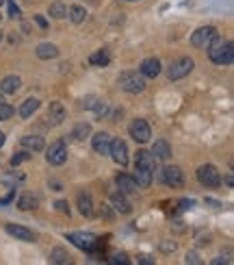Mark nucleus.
Wrapping results in <instances>:
<instances>
[{"mask_svg": "<svg viewBox=\"0 0 234 265\" xmlns=\"http://www.w3.org/2000/svg\"><path fill=\"white\" fill-rule=\"evenodd\" d=\"M206 50H208L210 61L217 63V65H230L232 59H234V46H232V42H226V39H221L219 35L206 46Z\"/></svg>", "mask_w": 234, "mask_h": 265, "instance_id": "f257e3e1", "label": "nucleus"}, {"mask_svg": "<svg viewBox=\"0 0 234 265\" xmlns=\"http://www.w3.org/2000/svg\"><path fill=\"white\" fill-rule=\"evenodd\" d=\"M117 83H120V87L124 91H128V94H141V91L146 89V81H143V76L136 74V72H122Z\"/></svg>", "mask_w": 234, "mask_h": 265, "instance_id": "f03ea898", "label": "nucleus"}, {"mask_svg": "<svg viewBox=\"0 0 234 265\" xmlns=\"http://www.w3.org/2000/svg\"><path fill=\"white\" fill-rule=\"evenodd\" d=\"M195 68V61L191 57H180L172 61V65L167 68V78L169 81H178V78H184L191 74V70Z\"/></svg>", "mask_w": 234, "mask_h": 265, "instance_id": "7ed1b4c3", "label": "nucleus"}, {"mask_svg": "<svg viewBox=\"0 0 234 265\" xmlns=\"http://www.w3.org/2000/svg\"><path fill=\"white\" fill-rule=\"evenodd\" d=\"M46 161L50 165H63L68 161V146H65L63 139H56L46 148Z\"/></svg>", "mask_w": 234, "mask_h": 265, "instance_id": "20e7f679", "label": "nucleus"}, {"mask_svg": "<svg viewBox=\"0 0 234 265\" xmlns=\"http://www.w3.org/2000/svg\"><path fill=\"white\" fill-rule=\"evenodd\" d=\"M198 181L204 185V187H219L221 185V174H219V170L214 168V165L210 163H206V165H202V168L198 170Z\"/></svg>", "mask_w": 234, "mask_h": 265, "instance_id": "39448f33", "label": "nucleus"}, {"mask_svg": "<svg viewBox=\"0 0 234 265\" xmlns=\"http://www.w3.org/2000/svg\"><path fill=\"white\" fill-rule=\"evenodd\" d=\"M160 178H162V183L174 189H180L182 185H184V172H182L178 165H167V168H162Z\"/></svg>", "mask_w": 234, "mask_h": 265, "instance_id": "423d86ee", "label": "nucleus"}, {"mask_svg": "<svg viewBox=\"0 0 234 265\" xmlns=\"http://www.w3.org/2000/svg\"><path fill=\"white\" fill-rule=\"evenodd\" d=\"M65 237H68V241H72L76 248L84 250V252H94V248L98 243V237L91 235V233H70Z\"/></svg>", "mask_w": 234, "mask_h": 265, "instance_id": "0eeeda50", "label": "nucleus"}, {"mask_svg": "<svg viewBox=\"0 0 234 265\" xmlns=\"http://www.w3.org/2000/svg\"><path fill=\"white\" fill-rule=\"evenodd\" d=\"M214 37H217V29H214V26H200L191 35V44L195 48H206Z\"/></svg>", "mask_w": 234, "mask_h": 265, "instance_id": "6e6552de", "label": "nucleus"}, {"mask_svg": "<svg viewBox=\"0 0 234 265\" xmlns=\"http://www.w3.org/2000/svg\"><path fill=\"white\" fill-rule=\"evenodd\" d=\"M130 137L139 144H148L150 137H152V128H150V124L146 120H134L130 124Z\"/></svg>", "mask_w": 234, "mask_h": 265, "instance_id": "1a4fd4ad", "label": "nucleus"}, {"mask_svg": "<svg viewBox=\"0 0 234 265\" xmlns=\"http://www.w3.org/2000/svg\"><path fill=\"white\" fill-rule=\"evenodd\" d=\"M108 155L113 157V161L117 163V165H126L128 163V146H126V142L124 139H113L110 142V148H108Z\"/></svg>", "mask_w": 234, "mask_h": 265, "instance_id": "9d476101", "label": "nucleus"}, {"mask_svg": "<svg viewBox=\"0 0 234 265\" xmlns=\"http://www.w3.org/2000/svg\"><path fill=\"white\" fill-rule=\"evenodd\" d=\"M160 70H162V65H160V61L156 57L143 59L141 65H139V74L146 76V78H156V76L160 74Z\"/></svg>", "mask_w": 234, "mask_h": 265, "instance_id": "9b49d317", "label": "nucleus"}, {"mask_svg": "<svg viewBox=\"0 0 234 265\" xmlns=\"http://www.w3.org/2000/svg\"><path fill=\"white\" fill-rule=\"evenodd\" d=\"M110 142H113V137H110L106 130H100V132H96V135L91 137V146H94V150L98 152V155H108Z\"/></svg>", "mask_w": 234, "mask_h": 265, "instance_id": "f8f14e48", "label": "nucleus"}, {"mask_svg": "<svg viewBox=\"0 0 234 265\" xmlns=\"http://www.w3.org/2000/svg\"><path fill=\"white\" fill-rule=\"evenodd\" d=\"M4 230L9 233L11 237H16V239H20V241H35L37 239V235L32 233V230H28V228H24V226H18V224H6L4 226Z\"/></svg>", "mask_w": 234, "mask_h": 265, "instance_id": "ddd939ff", "label": "nucleus"}, {"mask_svg": "<svg viewBox=\"0 0 234 265\" xmlns=\"http://www.w3.org/2000/svg\"><path fill=\"white\" fill-rule=\"evenodd\" d=\"M68 117V111H65V107L61 102H50L48 107V122L52 124V126H58V124H63V120Z\"/></svg>", "mask_w": 234, "mask_h": 265, "instance_id": "4468645a", "label": "nucleus"}, {"mask_svg": "<svg viewBox=\"0 0 234 265\" xmlns=\"http://www.w3.org/2000/svg\"><path fill=\"white\" fill-rule=\"evenodd\" d=\"M110 204H113V209L117 211V213H130V211H132V204H130L126 194H122L120 189L110 194Z\"/></svg>", "mask_w": 234, "mask_h": 265, "instance_id": "2eb2a0df", "label": "nucleus"}, {"mask_svg": "<svg viewBox=\"0 0 234 265\" xmlns=\"http://www.w3.org/2000/svg\"><path fill=\"white\" fill-rule=\"evenodd\" d=\"M76 204H78V211L84 215V217H91L94 215V200H91V194L89 191H78L76 196Z\"/></svg>", "mask_w": 234, "mask_h": 265, "instance_id": "dca6fc26", "label": "nucleus"}, {"mask_svg": "<svg viewBox=\"0 0 234 265\" xmlns=\"http://www.w3.org/2000/svg\"><path fill=\"white\" fill-rule=\"evenodd\" d=\"M152 157L156 161H169V159H172V146H169L165 139H156L152 146Z\"/></svg>", "mask_w": 234, "mask_h": 265, "instance_id": "f3484780", "label": "nucleus"}, {"mask_svg": "<svg viewBox=\"0 0 234 265\" xmlns=\"http://www.w3.org/2000/svg\"><path fill=\"white\" fill-rule=\"evenodd\" d=\"M115 183H117V189H120L122 194H126V196L136 194V189H139V187H136V183H134V178L128 176V174H117Z\"/></svg>", "mask_w": 234, "mask_h": 265, "instance_id": "a211bd4d", "label": "nucleus"}, {"mask_svg": "<svg viewBox=\"0 0 234 265\" xmlns=\"http://www.w3.org/2000/svg\"><path fill=\"white\" fill-rule=\"evenodd\" d=\"M134 183H136V187L139 189H146L152 185V170H148V168H141V165H134Z\"/></svg>", "mask_w": 234, "mask_h": 265, "instance_id": "6ab92c4d", "label": "nucleus"}, {"mask_svg": "<svg viewBox=\"0 0 234 265\" xmlns=\"http://www.w3.org/2000/svg\"><path fill=\"white\" fill-rule=\"evenodd\" d=\"M20 87H22V78L16 74H9L0 81V91H2V94H16Z\"/></svg>", "mask_w": 234, "mask_h": 265, "instance_id": "aec40b11", "label": "nucleus"}, {"mask_svg": "<svg viewBox=\"0 0 234 265\" xmlns=\"http://www.w3.org/2000/svg\"><path fill=\"white\" fill-rule=\"evenodd\" d=\"M20 144H22L26 150H30V152H39V150L46 148L44 139L39 137V135H24L22 139H20Z\"/></svg>", "mask_w": 234, "mask_h": 265, "instance_id": "412c9836", "label": "nucleus"}, {"mask_svg": "<svg viewBox=\"0 0 234 265\" xmlns=\"http://www.w3.org/2000/svg\"><path fill=\"white\" fill-rule=\"evenodd\" d=\"M35 52H37L39 59H44V61H50V59H56L58 57V48H56L54 44H48V42L39 44Z\"/></svg>", "mask_w": 234, "mask_h": 265, "instance_id": "4be33fe9", "label": "nucleus"}, {"mask_svg": "<svg viewBox=\"0 0 234 265\" xmlns=\"http://www.w3.org/2000/svg\"><path fill=\"white\" fill-rule=\"evenodd\" d=\"M39 109V100L37 98H26V100L22 102V107H20V117H24V120H28V117L35 113V111Z\"/></svg>", "mask_w": 234, "mask_h": 265, "instance_id": "5701e85b", "label": "nucleus"}, {"mask_svg": "<svg viewBox=\"0 0 234 265\" xmlns=\"http://www.w3.org/2000/svg\"><path fill=\"white\" fill-rule=\"evenodd\" d=\"M134 165H141V168H148V170H152V172H154L156 159L152 157V152H148V150H139V152H136V161H134Z\"/></svg>", "mask_w": 234, "mask_h": 265, "instance_id": "b1692460", "label": "nucleus"}, {"mask_svg": "<svg viewBox=\"0 0 234 265\" xmlns=\"http://www.w3.org/2000/svg\"><path fill=\"white\" fill-rule=\"evenodd\" d=\"M37 196H32V194H22L20 196V200H18V209H22V211H32V209H37Z\"/></svg>", "mask_w": 234, "mask_h": 265, "instance_id": "393cba45", "label": "nucleus"}, {"mask_svg": "<svg viewBox=\"0 0 234 265\" xmlns=\"http://www.w3.org/2000/svg\"><path fill=\"white\" fill-rule=\"evenodd\" d=\"M70 259H72V256H70V252L65 248H54L50 252V256H48L50 263H70Z\"/></svg>", "mask_w": 234, "mask_h": 265, "instance_id": "a878e982", "label": "nucleus"}, {"mask_svg": "<svg viewBox=\"0 0 234 265\" xmlns=\"http://www.w3.org/2000/svg\"><path fill=\"white\" fill-rule=\"evenodd\" d=\"M68 13H70V20L74 24H80V22H84V18H87V11L82 9L80 5H74V7H70L68 9Z\"/></svg>", "mask_w": 234, "mask_h": 265, "instance_id": "bb28decb", "label": "nucleus"}, {"mask_svg": "<svg viewBox=\"0 0 234 265\" xmlns=\"http://www.w3.org/2000/svg\"><path fill=\"white\" fill-rule=\"evenodd\" d=\"M50 16L54 18V20H63V18H68V7H65L61 0H56V3H52L50 5Z\"/></svg>", "mask_w": 234, "mask_h": 265, "instance_id": "cd10ccee", "label": "nucleus"}, {"mask_svg": "<svg viewBox=\"0 0 234 265\" xmlns=\"http://www.w3.org/2000/svg\"><path fill=\"white\" fill-rule=\"evenodd\" d=\"M89 132H91V126L87 122H80V124H76L74 130H72V137L78 139V142H82V139H87L89 137Z\"/></svg>", "mask_w": 234, "mask_h": 265, "instance_id": "c85d7f7f", "label": "nucleus"}, {"mask_svg": "<svg viewBox=\"0 0 234 265\" xmlns=\"http://www.w3.org/2000/svg\"><path fill=\"white\" fill-rule=\"evenodd\" d=\"M108 61H110V57H108V52H106V50L94 52V55L89 57V63H91V65H100V68H104V65H108Z\"/></svg>", "mask_w": 234, "mask_h": 265, "instance_id": "c756f323", "label": "nucleus"}, {"mask_svg": "<svg viewBox=\"0 0 234 265\" xmlns=\"http://www.w3.org/2000/svg\"><path fill=\"white\" fill-rule=\"evenodd\" d=\"M30 159V150H24V152H18V155H13L11 157V165L16 168V165H20V163H24V161H28Z\"/></svg>", "mask_w": 234, "mask_h": 265, "instance_id": "7c9ffc66", "label": "nucleus"}, {"mask_svg": "<svg viewBox=\"0 0 234 265\" xmlns=\"http://www.w3.org/2000/svg\"><path fill=\"white\" fill-rule=\"evenodd\" d=\"M94 111H96V115H98V117H104V115L108 113V102L98 100V102L94 104Z\"/></svg>", "mask_w": 234, "mask_h": 265, "instance_id": "2f4dec72", "label": "nucleus"}, {"mask_svg": "<svg viewBox=\"0 0 234 265\" xmlns=\"http://www.w3.org/2000/svg\"><path fill=\"white\" fill-rule=\"evenodd\" d=\"M22 181H24V174H6V176L2 178L4 185H13V187H16L18 183H22Z\"/></svg>", "mask_w": 234, "mask_h": 265, "instance_id": "473e14b6", "label": "nucleus"}, {"mask_svg": "<svg viewBox=\"0 0 234 265\" xmlns=\"http://www.w3.org/2000/svg\"><path fill=\"white\" fill-rule=\"evenodd\" d=\"M11 115H13V107H11V104L0 102V120H9Z\"/></svg>", "mask_w": 234, "mask_h": 265, "instance_id": "72a5a7b5", "label": "nucleus"}, {"mask_svg": "<svg viewBox=\"0 0 234 265\" xmlns=\"http://www.w3.org/2000/svg\"><path fill=\"white\" fill-rule=\"evenodd\" d=\"M110 263H122V265H128L130 263V259H128V254L126 252H117V254H113V259H110Z\"/></svg>", "mask_w": 234, "mask_h": 265, "instance_id": "f704fd0d", "label": "nucleus"}, {"mask_svg": "<svg viewBox=\"0 0 234 265\" xmlns=\"http://www.w3.org/2000/svg\"><path fill=\"white\" fill-rule=\"evenodd\" d=\"M6 5H9V18H20V7L13 0H9Z\"/></svg>", "mask_w": 234, "mask_h": 265, "instance_id": "c9c22d12", "label": "nucleus"}, {"mask_svg": "<svg viewBox=\"0 0 234 265\" xmlns=\"http://www.w3.org/2000/svg\"><path fill=\"white\" fill-rule=\"evenodd\" d=\"M98 213H100V217H106V220H110V217H113V211H110L108 204H102Z\"/></svg>", "mask_w": 234, "mask_h": 265, "instance_id": "e433bc0d", "label": "nucleus"}, {"mask_svg": "<svg viewBox=\"0 0 234 265\" xmlns=\"http://www.w3.org/2000/svg\"><path fill=\"white\" fill-rule=\"evenodd\" d=\"M184 261H186V263H193V265H200V263H202V261H200V254H198V252H186Z\"/></svg>", "mask_w": 234, "mask_h": 265, "instance_id": "4c0bfd02", "label": "nucleus"}, {"mask_svg": "<svg viewBox=\"0 0 234 265\" xmlns=\"http://www.w3.org/2000/svg\"><path fill=\"white\" fill-rule=\"evenodd\" d=\"M94 104H96V96L82 98V109H94Z\"/></svg>", "mask_w": 234, "mask_h": 265, "instance_id": "58836bf2", "label": "nucleus"}, {"mask_svg": "<svg viewBox=\"0 0 234 265\" xmlns=\"http://www.w3.org/2000/svg\"><path fill=\"white\" fill-rule=\"evenodd\" d=\"M13 198H16V187H11V191H9V194H6L4 198H0V204H9Z\"/></svg>", "mask_w": 234, "mask_h": 265, "instance_id": "ea45409f", "label": "nucleus"}, {"mask_svg": "<svg viewBox=\"0 0 234 265\" xmlns=\"http://www.w3.org/2000/svg\"><path fill=\"white\" fill-rule=\"evenodd\" d=\"M160 250H162V252H174V250H176V243H172V241H162V243H160Z\"/></svg>", "mask_w": 234, "mask_h": 265, "instance_id": "a19ab883", "label": "nucleus"}, {"mask_svg": "<svg viewBox=\"0 0 234 265\" xmlns=\"http://www.w3.org/2000/svg\"><path fill=\"white\" fill-rule=\"evenodd\" d=\"M56 209L61 211V213H68L70 215V207H68V202H65V200H58L56 202Z\"/></svg>", "mask_w": 234, "mask_h": 265, "instance_id": "79ce46f5", "label": "nucleus"}, {"mask_svg": "<svg viewBox=\"0 0 234 265\" xmlns=\"http://www.w3.org/2000/svg\"><path fill=\"white\" fill-rule=\"evenodd\" d=\"M136 261H139V263H143V265H152V263H154V259H152V256H148V254H141Z\"/></svg>", "mask_w": 234, "mask_h": 265, "instance_id": "37998d69", "label": "nucleus"}, {"mask_svg": "<svg viewBox=\"0 0 234 265\" xmlns=\"http://www.w3.org/2000/svg\"><path fill=\"white\" fill-rule=\"evenodd\" d=\"M35 22L42 26V29H48V22H46V18L44 16H35Z\"/></svg>", "mask_w": 234, "mask_h": 265, "instance_id": "c03bdc74", "label": "nucleus"}, {"mask_svg": "<svg viewBox=\"0 0 234 265\" xmlns=\"http://www.w3.org/2000/svg\"><path fill=\"white\" fill-rule=\"evenodd\" d=\"M193 207V200H180V209H191Z\"/></svg>", "mask_w": 234, "mask_h": 265, "instance_id": "a18cd8bd", "label": "nucleus"}, {"mask_svg": "<svg viewBox=\"0 0 234 265\" xmlns=\"http://www.w3.org/2000/svg\"><path fill=\"white\" fill-rule=\"evenodd\" d=\"M221 263H230V259H224V256H217V259H212V265H221Z\"/></svg>", "mask_w": 234, "mask_h": 265, "instance_id": "49530a36", "label": "nucleus"}, {"mask_svg": "<svg viewBox=\"0 0 234 265\" xmlns=\"http://www.w3.org/2000/svg\"><path fill=\"white\" fill-rule=\"evenodd\" d=\"M226 185H228V187H232V185H234V178H232V174H228V176H226Z\"/></svg>", "mask_w": 234, "mask_h": 265, "instance_id": "de8ad7c7", "label": "nucleus"}, {"mask_svg": "<svg viewBox=\"0 0 234 265\" xmlns=\"http://www.w3.org/2000/svg\"><path fill=\"white\" fill-rule=\"evenodd\" d=\"M50 185L54 187V191H61V183H56V181H50Z\"/></svg>", "mask_w": 234, "mask_h": 265, "instance_id": "09e8293b", "label": "nucleus"}, {"mask_svg": "<svg viewBox=\"0 0 234 265\" xmlns=\"http://www.w3.org/2000/svg\"><path fill=\"white\" fill-rule=\"evenodd\" d=\"M4 146V132H0V148Z\"/></svg>", "mask_w": 234, "mask_h": 265, "instance_id": "8fccbe9b", "label": "nucleus"}, {"mask_svg": "<svg viewBox=\"0 0 234 265\" xmlns=\"http://www.w3.org/2000/svg\"><path fill=\"white\" fill-rule=\"evenodd\" d=\"M0 42H2V33H0Z\"/></svg>", "mask_w": 234, "mask_h": 265, "instance_id": "3c124183", "label": "nucleus"}, {"mask_svg": "<svg viewBox=\"0 0 234 265\" xmlns=\"http://www.w3.org/2000/svg\"><path fill=\"white\" fill-rule=\"evenodd\" d=\"M2 3H4V0H0V5H2Z\"/></svg>", "mask_w": 234, "mask_h": 265, "instance_id": "603ef678", "label": "nucleus"}, {"mask_svg": "<svg viewBox=\"0 0 234 265\" xmlns=\"http://www.w3.org/2000/svg\"><path fill=\"white\" fill-rule=\"evenodd\" d=\"M0 102H2V100H0Z\"/></svg>", "mask_w": 234, "mask_h": 265, "instance_id": "864d4df0", "label": "nucleus"}]
</instances>
